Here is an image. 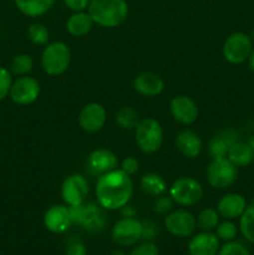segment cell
Returning <instances> with one entry per match:
<instances>
[{
	"label": "cell",
	"mask_w": 254,
	"mask_h": 255,
	"mask_svg": "<svg viewBox=\"0 0 254 255\" xmlns=\"http://www.w3.org/2000/svg\"><path fill=\"white\" fill-rule=\"evenodd\" d=\"M62 1H64L65 6H66L67 9H70L74 12H77L85 11V10L89 7L91 0H62Z\"/></svg>",
	"instance_id": "8d00e7d4"
},
{
	"label": "cell",
	"mask_w": 254,
	"mask_h": 255,
	"mask_svg": "<svg viewBox=\"0 0 254 255\" xmlns=\"http://www.w3.org/2000/svg\"><path fill=\"white\" fill-rule=\"evenodd\" d=\"M110 255H126L124 251H114Z\"/></svg>",
	"instance_id": "b9f144b4"
},
{
	"label": "cell",
	"mask_w": 254,
	"mask_h": 255,
	"mask_svg": "<svg viewBox=\"0 0 254 255\" xmlns=\"http://www.w3.org/2000/svg\"><path fill=\"white\" fill-rule=\"evenodd\" d=\"M219 213L214 208H204L197 217V226L202 232H212L219 224Z\"/></svg>",
	"instance_id": "f1b7e54d"
},
{
	"label": "cell",
	"mask_w": 254,
	"mask_h": 255,
	"mask_svg": "<svg viewBox=\"0 0 254 255\" xmlns=\"http://www.w3.org/2000/svg\"><path fill=\"white\" fill-rule=\"evenodd\" d=\"M169 111L177 122L186 126L194 124L199 115L198 105L192 97L186 96V95L174 96L169 104Z\"/></svg>",
	"instance_id": "4fadbf2b"
},
{
	"label": "cell",
	"mask_w": 254,
	"mask_h": 255,
	"mask_svg": "<svg viewBox=\"0 0 254 255\" xmlns=\"http://www.w3.org/2000/svg\"><path fill=\"white\" fill-rule=\"evenodd\" d=\"M141 188L148 196L159 197L166 193L167 183L161 174L151 172V173H146L141 178Z\"/></svg>",
	"instance_id": "d4e9b609"
},
{
	"label": "cell",
	"mask_w": 254,
	"mask_h": 255,
	"mask_svg": "<svg viewBox=\"0 0 254 255\" xmlns=\"http://www.w3.org/2000/svg\"><path fill=\"white\" fill-rule=\"evenodd\" d=\"M12 81L14 79H12V74L10 72V70L4 66H0V102L9 97Z\"/></svg>",
	"instance_id": "1f68e13d"
},
{
	"label": "cell",
	"mask_w": 254,
	"mask_h": 255,
	"mask_svg": "<svg viewBox=\"0 0 254 255\" xmlns=\"http://www.w3.org/2000/svg\"><path fill=\"white\" fill-rule=\"evenodd\" d=\"M71 216L70 208L64 204H55L50 207L44 214V226L49 232L55 234H61L69 231L71 227Z\"/></svg>",
	"instance_id": "9a60e30c"
},
{
	"label": "cell",
	"mask_w": 254,
	"mask_h": 255,
	"mask_svg": "<svg viewBox=\"0 0 254 255\" xmlns=\"http://www.w3.org/2000/svg\"><path fill=\"white\" fill-rule=\"evenodd\" d=\"M72 224L89 232H100L106 226V214L99 203H82L69 207Z\"/></svg>",
	"instance_id": "5b68a950"
},
{
	"label": "cell",
	"mask_w": 254,
	"mask_h": 255,
	"mask_svg": "<svg viewBox=\"0 0 254 255\" xmlns=\"http://www.w3.org/2000/svg\"><path fill=\"white\" fill-rule=\"evenodd\" d=\"M143 236L142 222L133 217H125L120 219L112 228V239L121 247L134 246Z\"/></svg>",
	"instance_id": "30bf717a"
},
{
	"label": "cell",
	"mask_w": 254,
	"mask_h": 255,
	"mask_svg": "<svg viewBox=\"0 0 254 255\" xmlns=\"http://www.w3.org/2000/svg\"><path fill=\"white\" fill-rule=\"evenodd\" d=\"M119 166V158L112 151L106 148H97L87 157V169L94 176H101L114 171Z\"/></svg>",
	"instance_id": "2e32d148"
},
{
	"label": "cell",
	"mask_w": 254,
	"mask_h": 255,
	"mask_svg": "<svg viewBox=\"0 0 254 255\" xmlns=\"http://www.w3.org/2000/svg\"><path fill=\"white\" fill-rule=\"evenodd\" d=\"M247 199L246 197L239 193H227L217 203V212L222 218L227 221H234L237 218H241L242 214L246 211Z\"/></svg>",
	"instance_id": "e0dca14e"
},
{
	"label": "cell",
	"mask_w": 254,
	"mask_h": 255,
	"mask_svg": "<svg viewBox=\"0 0 254 255\" xmlns=\"http://www.w3.org/2000/svg\"><path fill=\"white\" fill-rule=\"evenodd\" d=\"M253 50V40L246 32H233L224 41L222 47L223 57L232 65L247 61Z\"/></svg>",
	"instance_id": "ba28073f"
},
{
	"label": "cell",
	"mask_w": 254,
	"mask_h": 255,
	"mask_svg": "<svg viewBox=\"0 0 254 255\" xmlns=\"http://www.w3.org/2000/svg\"><path fill=\"white\" fill-rule=\"evenodd\" d=\"M252 40H253V41H254V29L253 30H252Z\"/></svg>",
	"instance_id": "7bdbcfd3"
},
{
	"label": "cell",
	"mask_w": 254,
	"mask_h": 255,
	"mask_svg": "<svg viewBox=\"0 0 254 255\" xmlns=\"http://www.w3.org/2000/svg\"><path fill=\"white\" fill-rule=\"evenodd\" d=\"M89 194V182L82 174H71L66 177L61 184V198L65 204L75 207L86 201Z\"/></svg>",
	"instance_id": "7c38bea8"
},
{
	"label": "cell",
	"mask_w": 254,
	"mask_h": 255,
	"mask_svg": "<svg viewBox=\"0 0 254 255\" xmlns=\"http://www.w3.org/2000/svg\"><path fill=\"white\" fill-rule=\"evenodd\" d=\"M227 158L238 168V167H247L254 161L253 152L249 147L248 143L237 141L236 143L232 144L228 149Z\"/></svg>",
	"instance_id": "cb8c5ba5"
},
{
	"label": "cell",
	"mask_w": 254,
	"mask_h": 255,
	"mask_svg": "<svg viewBox=\"0 0 254 255\" xmlns=\"http://www.w3.org/2000/svg\"><path fill=\"white\" fill-rule=\"evenodd\" d=\"M133 194V182L122 169H114L101 174L95 184L97 203L106 211H117L128 204Z\"/></svg>",
	"instance_id": "6da1fadb"
},
{
	"label": "cell",
	"mask_w": 254,
	"mask_h": 255,
	"mask_svg": "<svg viewBox=\"0 0 254 255\" xmlns=\"http://www.w3.org/2000/svg\"><path fill=\"white\" fill-rule=\"evenodd\" d=\"M206 177L211 187L226 189L236 183L238 178V169L227 157L212 159L207 167Z\"/></svg>",
	"instance_id": "52a82bcc"
},
{
	"label": "cell",
	"mask_w": 254,
	"mask_h": 255,
	"mask_svg": "<svg viewBox=\"0 0 254 255\" xmlns=\"http://www.w3.org/2000/svg\"><path fill=\"white\" fill-rule=\"evenodd\" d=\"M27 37L32 44L45 46V45L49 44L50 40L49 29L46 27V25L41 24V22H34L27 29Z\"/></svg>",
	"instance_id": "f546056e"
},
{
	"label": "cell",
	"mask_w": 254,
	"mask_h": 255,
	"mask_svg": "<svg viewBox=\"0 0 254 255\" xmlns=\"http://www.w3.org/2000/svg\"><path fill=\"white\" fill-rule=\"evenodd\" d=\"M176 147L187 158H197L201 154L203 143L198 134L191 129H183L176 137Z\"/></svg>",
	"instance_id": "ffe728a7"
},
{
	"label": "cell",
	"mask_w": 254,
	"mask_h": 255,
	"mask_svg": "<svg viewBox=\"0 0 254 255\" xmlns=\"http://www.w3.org/2000/svg\"><path fill=\"white\" fill-rule=\"evenodd\" d=\"M87 11L95 24L112 29L126 21L129 7L126 0H91Z\"/></svg>",
	"instance_id": "7a4b0ae2"
},
{
	"label": "cell",
	"mask_w": 254,
	"mask_h": 255,
	"mask_svg": "<svg viewBox=\"0 0 254 255\" xmlns=\"http://www.w3.org/2000/svg\"><path fill=\"white\" fill-rule=\"evenodd\" d=\"M169 197L178 206L192 207L203 197V187L193 177H181L169 187Z\"/></svg>",
	"instance_id": "8992f818"
},
{
	"label": "cell",
	"mask_w": 254,
	"mask_h": 255,
	"mask_svg": "<svg viewBox=\"0 0 254 255\" xmlns=\"http://www.w3.org/2000/svg\"><path fill=\"white\" fill-rule=\"evenodd\" d=\"M173 199L171 198L169 196H164V194H162V196L157 197V199L154 201V212L158 214H168L169 212H172V209H173Z\"/></svg>",
	"instance_id": "e575fe53"
},
{
	"label": "cell",
	"mask_w": 254,
	"mask_h": 255,
	"mask_svg": "<svg viewBox=\"0 0 254 255\" xmlns=\"http://www.w3.org/2000/svg\"><path fill=\"white\" fill-rule=\"evenodd\" d=\"M248 64H249V69H251V71L254 74V47L248 57Z\"/></svg>",
	"instance_id": "ab89813d"
},
{
	"label": "cell",
	"mask_w": 254,
	"mask_h": 255,
	"mask_svg": "<svg viewBox=\"0 0 254 255\" xmlns=\"http://www.w3.org/2000/svg\"><path fill=\"white\" fill-rule=\"evenodd\" d=\"M133 89L141 96L154 97L162 94L164 89V81L159 75L151 71H144L134 77Z\"/></svg>",
	"instance_id": "ac0fdd59"
},
{
	"label": "cell",
	"mask_w": 254,
	"mask_h": 255,
	"mask_svg": "<svg viewBox=\"0 0 254 255\" xmlns=\"http://www.w3.org/2000/svg\"><path fill=\"white\" fill-rule=\"evenodd\" d=\"M167 232L177 238H187L194 233L197 228V219L187 209H177L169 212L164 218Z\"/></svg>",
	"instance_id": "8fae6325"
},
{
	"label": "cell",
	"mask_w": 254,
	"mask_h": 255,
	"mask_svg": "<svg viewBox=\"0 0 254 255\" xmlns=\"http://www.w3.org/2000/svg\"><path fill=\"white\" fill-rule=\"evenodd\" d=\"M14 4L25 16L39 17L51 10L55 0H14Z\"/></svg>",
	"instance_id": "7402d4cb"
},
{
	"label": "cell",
	"mask_w": 254,
	"mask_h": 255,
	"mask_svg": "<svg viewBox=\"0 0 254 255\" xmlns=\"http://www.w3.org/2000/svg\"><path fill=\"white\" fill-rule=\"evenodd\" d=\"M128 255H159V249L153 242L146 241L137 244Z\"/></svg>",
	"instance_id": "836d02e7"
},
{
	"label": "cell",
	"mask_w": 254,
	"mask_h": 255,
	"mask_svg": "<svg viewBox=\"0 0 254 255\" xmlns=\"http://www.w3.org/2000/svg\"><path fill=\"white\" fill-rule=\"evenodd\" d=\"M247 143H248L249 147L252 148V152H253V156H254V136H252L251 138L248 139V142H247Z\"/></svg>",
	"instance_id": "60d3db41"
},
{
	"label": "cell",
	"mask_w": 254,
	"mask_h": 255,
	"mask_svg": "<svg viewBox=\"0 0 254 255\" xmlns=\"http://www.w3.org/2000/svg\"><path fill=\"white\" fill-rule=\"evenodd\" d=\"M107 121V112L102 105L90 102L85 105L79 114V125L85 132L96 133L104 128Z\"/></svg>",
	"instance_id": "5bb4252c"
},
{
	"label": "cell",
	"mask_w": 254,
	"mask_h": 255,
	"mask_svg": "<svg viewBox=\"0 0 254 255\" xmlns=\"http://www.w3.org/2000/svg\"><path fill=\"white\" fill-rule=\"evenodd\" d=\"M216 236L218 237L219 241H234L237 238V236H238V228H237V226L233 222L227 221L226 219V222H222V223H219L217 226Z\"/></svg>",
	"instance_id": "4dcf8cb0"
},
{
	"label": "cell",
	"mask_w": 254,
	"mask_h": 255,
	"mask_svg": "<svg viewBox=\"0 0 254 255\" xmlns=\"http://www.w3.org/2000/svg\"><path fill=\"white\" fill-rule=\"evenodd\" d=\"M40 84L35 77L26 75L12 81L9 97L17 106H29L34 104L40 96Z\"/></svg>",
	"instance_id": "9c48e42d"
},
{
	"label": "cell",
	"mask_w": 254,
	"mask_h": 255,
	"mask_svg": "<svg viewBox=\"0 0 254 255\" xmlns=\"http://www.w3.org/2000/svg\"><path fill=\"white\" fill-rule=\"evenodd\" d=\"M116 124L124 129H134L139 122L138 112L129 106H122L115 115Z\"/></svg>",
	"instance_id": "83f0119b"
},
{
	"label": "cell",
	"mask_w": 254,
	"mask_h": 255,
	"mask_svg": "<svg viewBox=\"0 0 254 255\" xmlns=\"http://www.w3.org/2000/svg\"><path fill=\"white\" fill-rule=\"evenodd\" d=\"M237 139L234 134L227 131L224 133L219 134V136L213 137L208 143V153L212 159L217 158H224L228 154L229 147L233 143H236Z\"/></svg>",
	"instance_id": "603a6c76"
},
{
	"label": "cell",
	"mask_w": 254,
	"mask_h": 255,
	"mask_svg": "<svg viewBox=\"0 0 254 255\" xmlns=\"http://www.w3.org/2000/svg\"><path fill=\"white\" fill-rule=\"evenodd\" d=\"M142 226H143V236H142V238L147 239V241H149L151 238H153L154 236H156L157 231H156V226H154L152 222H147V223H142Z\"/></svg>",
	"instance_id": "f35d334b"
},
{
	"label": "cell",
	"mask_w": 254,
	"mask_h": 255,
	"mask_svg": "<svg viewBox=\"0 0 254 255\" xmlns=\"http://www.w3.org/2000/svg\"><path fill=\"white\" fill-rule=\"evenodd\" d=\"M34 67V57L29 54H17L12 57L10 62V72L12 76H26L32 71Z\"/></svg>",
	"instance_id": "484cf974"
},
{
	"label": "cell",
	"mask_w": 254,
	"mask_h": 255,
	"mask_svg": "<svg viewBox=\"0 0 254 255\" xmlns=\"http://www.w3.org/2000/svg\"><path fill=\"white\" fill-rule=\"evenodd\" d=\"M134 137L139 151L146 154L156 153L163 143V128L157 120L144 117L134 128Z\"/></svg>",
	"instance_id": "277c9868"
},
{
	"label": "cell",
	"mask_w": 254,
	"mask_h": 255,
	"mask_svg": "<svg viewBox=\"0 0 254 255\" xmlns=\"http://www.w3.org/2000/svg\"><path fill=\"white\" fill-rule=\"evenodd\" d=\"M65 255H87V249L82 242L74 241L69 244Z\"/></svg>",
	"instance_id": "74e56055"
},
{
	"label": "cell",
	"mask_w": 254,
	"mask_h": 255,
	"mask_svg": "<svg viewBox=\"0 0 254 255\" xmlns=\"http://www.w3.org/2000/svg\"><path fill=\"white\" fill-rule=\"evenodd\" d=\"M95 22L89 11L74 12L66 21V30L75 37H82L89 34Z\"/></svg>",
	"instance_id": "44dd1931"
},
{
	"label": "cell",
	"mask_w": 254,
	"mask_h": 255,
	"mask_svg": "<svg viewBox=\"0 0 254 255\" xmlns=\"http://www.w3.org/2000/svg\"><path fill=\"white\" fill-rule=\"evenodd\" d=\"M71 62L70 47L62 41H54L45 45L41 54V66L45 74L59 76L67 71Z\"/></svg>",
	"instance_id": "3957f363"
},
{
	"label": "cell",
	"mask_w": 254,
	"mask_h": 255,
	"mask_svg": "<svg viewBox=\"0 0 254 255\" xmlns=\"http://www.w3.org/2000/svg\"><path fill=\"white\" fill-rule=\"evenodd\" d=\"M218 255H251V252L248 251V248L244 244L236 241H231L226 242L219 248Z\"/></svg>",
	"instance_id": "d6a6232c"
},
{
	"label": "cell",
	"mask_w": 254,
	"mask_h": 255,
	"mask_svg": "<svg viewBox=\"0 0 254 255\" xmlns=\"http://www.w3.org/2000/svg\"><path fill=\"white\" fill-rule=\"evenodd\" d=\"M219 248V238L212 232L196 234L188 243V252L191 255H217Z\"/></svg>",
	"instance_id": "d6986e66"
},
{
	"label": "cell",
	"mask_w": 254,
	"mask_h": 255,
	"mask_svg": "<svg viewBox=\"0 0 254 255\" xmlns=\"http://www.w3.org/2000/svg\"><path fill=\"white\" fill-rule=\"evenodd\" d=\"M139 168V162L134 157H126L121 163V169L126 172L127 174L132 176V174L137 173Z\"/></svg>",
	"instance_id": "d590c367"
},
{
	"label": "cell",
	"mask_w": 254,
	"mask_h": 255,
	"mask_svg": "<svg viewBox=\"0 0 254 255\" xmlns=\"http://www.w3.org/2000/svg\"><path fill=\"white\" fill-rule=\"evenodd\" d=\"M239 232L247 242L254 244V201L247 206L239 218Z\"/></svg>",
	"instance_id": "4316f807"
}]
</instances>
